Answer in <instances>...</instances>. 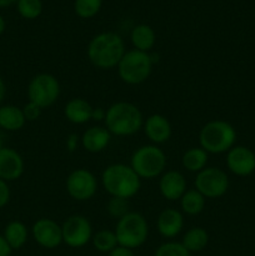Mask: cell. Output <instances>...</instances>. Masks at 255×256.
Returning <instances> with one entry per match:
<instances>
[{"mask_svg":"<svg viewBox=\"0 0 255 256\" xmlns=\"http://www.w3.org/2000/svg\"><path fill=\"white\" fill-rule=\"evenodd\" d=\"M22 112H24V116L26 122H35L40 118L42 115V108L38 106L34 102H29L28 104L24 105V108H22Z\"/></svg>","mask_w":255,"mask_h":256,"instance_id":"cell-31","label":"cell"},{"mask_svg":"<svg viewBox=\"0 0 255 256\" xmlns=\"http://www.w3.org/2000/svg\"><path fill=\"white\" fill-rule=\"evenodd\" d=\"M2 236L12 250H18L24 246V244L26 242L29 232H28V228L24 222L14 220L5 226Z\"/></svg>","mask_w":255,"mask_h":256,"instance_id":"cell-22","label":"cell"},{"mask_svg":"<svg viewBox=\"0 0 255 256\" xmlns=\"http://www.w3.org/2000/svg\"><path fill=\"white\" fill-rule=\"evenodd\" d=\"M236 132L225 120H210L199 132V144L208 154L228 152L235 144Z\"/></svg>","mask_w":255,"mask_h":256,"instance_id":"cell-4","label":"cell"},{"mask_svg":"<svg viewBox=\"0 0 255 256\" xmlns=\"http://www.w3.org/2000/svg\"><path fill=\"white\" fill-rule=\"evenodd\" d=\"M24 159L16 150L4 146L0 149V179L15 182L24 174Z\"/></svg>","mask_w":255,"mask_h":256,"instance_id":"cell-14","label":"cell"},{"mask_svg":"<svg viewBox=\"0 0 255 256\" xmlns=\"http://www.w3.org/2000/svg\"><path fill=\"white\" fill-rule=\"evenodd\" d=\"M4 142H5V135H4V132H2V130L0 129V149L5 146Z\"/></svg>","mask_w":255,"mask_h":256,"instance_id":"cell-40","label":"cell"},{"mask_svg":"<svg viewBox=\"0 0 255 256\" xmlns=\"http://www.w3.org/2000/svg\"><path fill=\"white\" fill-rule=\"evenodd\" d=\"M88 58L98 69L109 70L119 65L125 50V42L119 34L104 32L95 35L88 45Z\"/></svg>","mask_w":255,"mask_h":256,"instance_id":"cell-1","label":"cell"},{"mask_svg":"<svg viewBox=\"0 0 255 256\" xmlns=\"http://www.w3.org/2000/svg\"><path fill=\"white\" fill-rule=\"evenodd\" d=\"M12 248L6 242L2 235H0V256H10L12 254Z\"/></svg>","mask_w":255,"mask_h":256,"instance_id":"cell-36","label":"cell"},{"mask_svg":"<svg viewBox=\"0 0 255 256\" xmlns=\"http://www.w3.org/2000/svg\"><path fill=\"white\" fill-rule=\"evenodd\" d=\"M105 115H106V110L102 109V108H94L92 109V120H95V122H104Z\"/></svg>","mask_w":255,"mask_h":256,"instance_id":"cell-35","label":"cell"},{"mask_svg":"<svg viewBox=\"0 0 255 256\" xmlns=\"http://www.w3.org/2000/svg\"><path fill=\"white\" fill-rule=\"evenodd\" d=\"M62 242L70 248H82L92 238V228L82 215H72L62 225Z\"/></svg>","mask_w":255,"mask_h":256,"instance_id":"cell-11","label":"cell"},{"mask_svg":"<svg viewBox=\"0 0 255 256\" xmlns=\"http://www.w3.org/2000/svg\"><path fill=\"white\" fill-rule=\"evenodd\" d=\"M209 242V234L205 229L194 226L185 232L182 244L189 252H202Z\"/></svg>","mask_w":255,"mask_h":256,"instance_id":"cell-24","label":"cell"},{"mask_svg":"<svg viewBox=\"0 0 255 256\" xmlns=\"http://www.w3.org/2000/svg\"><path fill=\"white\" fill-rule=\"evenodd\" d=\"M156 228L162 236L172 239L182 232L184 228V216L179 210L168 208L162 210L158 216Z\"/></svg>","mask_w":255,"mask_h":256,"instance_id":"cell-17","label":"cell"},{"mask_svg":"<svg viewBox=\"0 0 255 256\" xmlns=\"http://www.w3.org/2000/svg\"><path fill=\"white\" fill-rule=\"evenodd\" d=\"M109 256H135L132 249H128V248L119 246L118 245L112 252H109Z\"/></svg>","mask_w":255,"mask_h":256,"instance_id":"cell-34","label":"cell"},{"mask_svg":"<svg viewBox=\"0 0 255 256\" xmlns=\"http://www.w3.org/2000/svg\"><path fill=\"white\" fill-rule=\"evenodd\" d=\"M152 66H154V62L149 52L132 49L125 52L116 68L120 79L125 84L139 85L149 79Z\"/></svg>","mask_w":255,"mask_h":256,"instance_id":"cell-6","label":"cell"},{"mask_svg":"<svg viewBox=\"0 0 255 256\" xmlns=\"http://www.w3.org/2000/svg\"><path fill=\"white\" fill-rule=\"evenodd\" d=\"M25 120L22 108L16 105H0V129L4 132H19L24 128Z\"/></svg>","mask_w":255,"mask_h":256,"instance_id":"cell-20","label":"cell"},{"mask_svg":"<svg viewBox=\"0 0 255 256\" xmlns=\"http://www.w3.org/2000/svg\"><path fill=\"white\" fill-rule=\"evenodd\" d=\"M18 2V0H0V8H6Z\"/></svg>","mask_w":255,"mask_h":256,"instance_id":"cell-38","label":"cell"},{"mask_svg":"<svg viewBox=\"0 0 255 256\" xmlns=\"http://www.w3.org/2000/svg\"><path fill=\"white\" fill-rule=\"evenodd\" d=\"M179 202L182 212L194 216V215H199L204 210L206 199L196 189H192L186 190Z\"/></svg>","mask_w":255,"mask_h":256,"instance_id":"cell-25","label":"cell"},{"mask_svg":"<svg viewBox=\"0 0 255 256\" xmlns=\"http://www.w3.org/2000/svg\"><path fill=\"white\" fill-rule=\"evenodd\" d=\"M102 184L112 198L129 200L139 192L142 179L126 164H112L102 174Z\"/></svg>","mask_w":255,"mask_h":256,"instance_id":"cell-3","label":"cell"},{"mask_svg":"<svg viewBox=\"0 0 255 256\" xmlns=\"http://www.w3.org/2000/svg\"><path fill=\"white\" fill-rule=\"evenodd\" d=\"M112 140V134L108 132L105 126H92L85 130L82 136L80 138L82 148L88 152L92 154H98V152H104L110 144Z\"/></svg>","mask_w":255,"mask_h":256,"instance_id":"cell-18","label":"cell"},{"mask_svg":"<svg viewBox=\"0 0 255 256\" xmlns=\"http://www.w3.org/2000/svg\"><path fill=\"white\" fill-rule=\"evenodd\" d=\"M119 246L128 249H136L142 246L149 235L148 222L142 214L136 212H129L126 215L118 220L114 230Z\"/></svg>","mask_w":255,"mask_h":256,"instance_id":"cell-7","label":"cell"},{"mask_svg":"<svg viewBox=\"0 0 255 256\" xmlns=\"http://www.w3.org/2000/svg\"><path fill=\"white\" fill-rule=\"evenodd\" d=\"M105 128L112 135L132 136L136 134L144 124L142 112L129 102H116L106 109Z\"/></svg>","mask_w":255,"mask_h":256,"instance_id":"cell-2","label":"cell"},{"mask_svg":"<svg viewBox=\"0 0 255 256\" xmlns=\"http://www.w3.org/2000/svg\"><path fill=\"white\" fill-rule=\"evenodd\" d=\"M102 0H75L74 12L82 19H92L100 12Z\"/></svg>","mask_w":255,"mask_h":256,"instance_id":"cell-27","label":"cell"},{"mask_svg":"<svg viewBox=\"0 0 255 256\" xmlns=\"http://www.w3.org/2000/svg\"><path fill=\"white\" fill-rule=\"evenodd\" d=\"M209 154L202 148H190L182 154V164L190 172H200L206 168Z\"/></svg>","mask_w":255,"mask_h":256,"instance_id":"cell-23","label":"cell"},{"mask_svg":"<svg viewBox=\"0 0 255 256\" xmlns=\"http://www.w3.org/2000/svg\"><path fill=\"white\" fill-rule=\"evenodd\" d=\"M92 245L98 252H112L118 246V239L114 232L110 230H100L92 238Z\"/></svg>","mask_w":255,"mask_h":256,"instance_id":"cell-26","label":"cell"},{"mask_svg":"<svg viewBox=\"0 0 255 256\" xmlns=\"http://www.w3.org/2000/svg\"><path fill=\"white\" fill-rule=\"evenodd\" d=\"M130 40H132V44L134 45V49L149 52L156 42V34L150 25L139 24L132 30Z\"/></svg>","mask_w":255,"mask_h":256,"instance_id":"cell-21","label":"cell"},{"mask_svg":"<svg viewBox=\"0 0 255 256\" xmlns=\"http://www.w3.org/2000/svg\"><path fill=\"white\" fill-rule=\"evenodd\" d=\"M226 166L238 176H248L255 170V154L246 146H232L228 152Z\"/></svg>","mask_w":255,"mask_h":256,"instance_id":"cell-13","label":"cell"},{"mask_svg":"<svg viewBox=\"0 0 255 256\" xmlns=\"http://www.w3.org/2000/svg\"><path fill=\"white\" fill-rule=\"evenodd\" d=\"M68 194L76 202H88L98 190V180L88 169H76L70 172L65 182Z\"/></svg>","mask_w":255,"mask_h":256,"instance_id":"cell-10","label":"cell"},{"mask_svg":"<svg viewBox=\"0 0 255 256\" xmlns=\"http://www.w3.org/2000/svg\"><path fill=\"white\" fill-rule=\"evenodd\" d=\"M194 185L205 199H218L229 189V178L219 168H205L196 174Z\"/></svg>","mask_w":255,"mask_h":256,"instance_id":"cell-9","label":"cell"},{"mask_svg":"<svg viewBox=\"0 0 255 256\" xmlns=\"http://www.w3.org/2000/svg\"><path fill=\"white\" fill-rule=\"evenodd\" d=\"M142 130L148 139L154 145H160L166 142L172 138V124L166 116L162 114H152L144 120Z\"/></svg>","mask_w":255,"mask_h":256,"instance_id":"cell-16","label":"cell"},{"mask_svg":"<svg viewBox=\"0 0 255 256\" xmlns=\"http://www.w3.org/2000/svg\"><path fill=\"white\" fill-rule=\"evenodd\" d=\"M94 108L82 98H72L65 104L64 116L68 122L75 125L86 124L92 120Z\"/></svg>","mask_w":255,"mask_h":256,"instance_id":"cell-19","label":"cell"},{"mask_svg":"<svg viewBox=\"0 0 255 256\" xmlns=\"http://www.w3.org/2000/svg\"><path fill=\"white\" fill-rule=\"evenodd\" d=\"M106 209L110 216L119 220L129 212V202L126 199H122V198H110Z\"/></svg>","mask_w":255,"mask_h":256,"instance_id":"cell-29","label":"cell"},{"mask_svg":"<svg viewBox=\"0 0 255 256\" xmlns=\"http://www.w3.org/2000/svg\"><path fill=\"white\" fill-rule=\"evenodd\" d=\"M186 179L178 170H168L160 175L159 190L164 199L178 202L186 192Z\"/></svg>","mask_w":255,"mask_h":256,"instance_id":"cell-15","label":"cell"},{"mask_svg":"<svg viewBox=\"0 0 255 256\" xmlns=\"http://www.w3.org/2000/svg\"><path fill=\"white\" fill-rule=\"evenodd\" d=\"M5 92H6V88H5V82L2 80V78L0 76V105H2V100L5 98Z\"/></svg>","mask_w":255,"mask_h":256,"instance_id":"cell-37","label":"cell"},{"mask_svg":"<svg viewBox=\"0 0 255 256\" xmlns=\"http://www.w3.org/2000/svg\"><path fill=\"white\" fill-rule=\"evenodd\" d=\"M130 166L140 179H155L165 172L166 155L158 145H142L132 152Z\"/></svg>","mask_w":255,"mask_h":256,"instance_id":"cell-5","label":"cell"},{"mask_svg":"<svg viewBox=\"0 0 255 256\" xmlns=\"http://www.w3.org/2000/svg\"><path fill=\"white\" fill-rule=\"evenodd\" d=\"M10 202V188L6 182L0 179V209Z\"/></svg>","mask_w":255,"mask_h":256,"instance_id":"cell-32","label":"cell"},{"mask_svg":"<svg viewBox=\"0 0 255 256\" xmlns=\"http://www.w3.org/2000/svg\"><path fill=\"white\" fill-rule=\"evenodd\" d=\"M154 256H190V252L182 242H170L160 245Z\"/></svg>","mask_w":255,"mask_h":256,"instance_id":"cell-30","label":"cell"},{"mask_svg":"<svg viewBox=\"0 0 255 256\" xmlns=\"http://www.w3.org/2000/svg\"><path fill=\"white\" fill-rule=\"evenodd\" d=\"M5 26H6V24H5L4 18H2V15H0V35H2V32H5Z\"/></svg>","mask_w":255,"mask_h":256,"instance_id":"cell-39","label":"cell"},{"mask_svg":"<svg viewBox=\"0 0 255 256\" xmlns=\"http://www.w3.org/2000/svg\"><path fill=\"white\" fill-rule=\"evenodd\" d=\"M60 82L54 75L48 72L36 74L28 85V98L29 102H34L42 109L49 108L56 102L59 99Z\"/></svg>","mask_w":255,"mask_h":256,"instance_id":"cell-8","label":"cell"},{"mask_svg":"<svg viewBox=\"0 0 255 256\" xmlns=\"http://www.w3.org/2000/svg\"><path fill=\"white\" fill-rule=\"evenodd\" d=\"M32 232L35 242L46 249H55L62 242V225L49 218L36 220L32 225Z\"/></svg>","mask_w":255,"mask_h":256,"instance_id":"cell-12","label":"cell"},{"mask_svg":"<svg viewBox=\"0 0 255 256\" xmlns=\"http://www.w3.org/2000/svg\"><path fill=\"white\" fill-rule=\"evenodd\" d=\"M79 142H80V138L76 134H70L69 136L66 138V142H65L68 152H75L78 148V145H79Z\"/></svg>","mask_w":255,"mask_h":256,"instance_id":"cell-33","label":"cell"},{"mask_svg":"<svg viewBox=\"0 0 255 256\" xmlns=\"http://www.w3.org/2000/svg\"><path fill=\"white\" fill-rule=\"evenodd\" d=\"M16 9L22 18L34 20L42 15V0H18Z\"/></svg>","mask_w":255,"mask_h":256,"instance_id":"cell-28","label":"cell"}]
</instances>
